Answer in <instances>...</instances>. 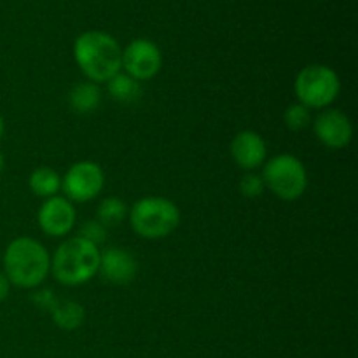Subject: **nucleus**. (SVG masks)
Returning <instances> with one entry per match:
<instances>
[{"label": "nucleus", "mask_w": 358, "mask_h": 358, "mask_svg": "<svg viewBox=\"0 0 358 358\" xmlns=\"http://www.w3.org/2000/svg\"><path fill=\"white\" fill-rule=\"evenodd\" d=\"M73 58L91 83H107L121 72L122 51L105 31H86L73 44Z\"/></svg>", "instance_id": "f257e3e1"}, {"label": "nucleus", "mask_w": 358, "mask_h": 358, "mask_svg": "<svg viewBox=\"0 0 358 358\" xmlns=\"http://www.w3.org/2000/svg\"><path fill=\"white\" fill-rule=\"evenodd\" d=\"M51 257L44 245L28 236H20L3 252V275L21 289H35L48 278Z\"/></svg>", "instance_id": "f03ea898"}, {"label": "nucleus", "mask_w": 358, "mask_h": 358, "mask_svg": "<svg viewBox=\"0 0 358 358\" xmlns=\"http://www.w3.org/2000/svg\"><path fill=\"white\" fill-rule=\"evenodd\" d=\"M100 250L96 245L80 236L69 238L56 248L51 269L59 283L69 287L83 285L98 273Z\"/></svg>", "instance_id": "7ed1b4c3"}, {"label": "nucleus", "mask_w": 358, "mask_h": 358, "mask_svg": "<svg viewBox=\"0 0 358 358\" xmlns=\"http://www.w3.org/2000/svg\"><path fill=\"white\" fill-rule=\"evenodd\" d=\"M129 222L133 231L145 240H161L173 233L180 224V210L166 198L149 196L131 206Z\"/></svg>", "instance_id": "20e7f679"}, {"label": "nucleus", "mask_w": 358, "mask_h": 358, "mask_svg": "<svg viewBox=\"0 0 358 358\" xmlns=\"http://www.w3.org/2000/svg\"><path fill=\"white\" fill-rule=\"evenodd\" d=\"M266 187L283 201H294L304 194L308 187V173L303 161L290 154H278L268 161L262 171Z\"/></svg>", "instance_id": "39448f33"}, {"label": "nucleus", "mask_w": 358, "mask_h": 358, "mask_svg": "<svg viewBox=\"0 0 358 358\" xmlns=\"http://www.w3.org/2000/svg\"><path fill=\"white\" fill-rule=\"evenodd\" d=\"M294 91L301 105L311 108H327L341 91L339 77L331 66L308 65L297 73Z\"/></svg>", "instance_id": "423d86ee"}, {"label": "nucleus", "mask_w": 358, "mask_h": 358, "mask_svg": "<svg viewBox=\"0 0 358 358\" xmlns=\"http://www.w3.org/2000/svg\"><path fill=\"white\" fill-rule=\"evenodd\" d=\"M105 185V173L93 161H79L69 168L62 180V189L66 199L86 203L96 198Z\"/></svg>", "instance_id": "0eeeda50"}, {"label": "nucleus", "mask_w": 358, "mask_h": 358, "mask_svg": "<svg viewBox=\"0 0 358 358\" xmlns=\"http://www.w3.org/2000/svg\"><path fill=\"white\" fill-rule=\"evenodd\" d=\"M163 65L159 48L152 41L136 38L122 51V69L135 80H149L157 76Z\"/></svg>", "instance_id": "6e6552de"}, {"label": "nucleus", "mask_w": 358, "mask_h": 358, "mask_svg": "<svg viewBox=\"0 0 358 358\" xmlns=\"http://www.w3.org/2000/svg\"><path fill=\"white\" fill-rule=\"evenodd\" d=\"M313 129L317 138L329 149H343L352 142V121L338 108L322 110L315 119Z\"/></svg>", "instance_id": "1a4fd4ad"}, {"label": "nucleus", "mask_w": 358, "mask_h": 358, "mask_svg": "<svg viewBox=\"0 0 358 358\" xmlns=\"http://www.w3.org/2000/svg\"><path fill=\"white\" fill-rule=\"evenodd\" d=\"M38 226L48 236H65L76 224V208L70 199L63 196H52L42 203L38 210Z\"/></svg>", "instance_id": "9d476101"}, {"label": "nucleus", "mask_w": 358, "mask_h": 358, "mask_svg": "<svg viewBox=\"0 0 358 358\" xmlns=\"http://www.w3.org/2000/svg\"><path fill=\"white\" fill-rule=\"evenodd\" d=\"M136 271H138V266H136L135 257L124 248L110 247L100 252L98 273L107 282L115 283V285H126V283L133 282Z\"/></svg>", "instance_id": "9b49d317"}, {"label": "nucleus", "mask_w": 358, "mask_h": 358, "mask_svg": "<svg viewBox=\"0 0 358 358\" xmlns=\"http://www.w3.org/2000/svg\"><path fill=\"white\" fill-rule=\"evenodd\" d=\"M266 142L259 133L241 131L231 142V156L243 170H255L266 159Z\"/></svg>", "instance_id": "f8f14e48"}, {"label": "nucleus", "mask_w": 358, "mask_h": 358, "mask_svg": "<svg viewBox=\"0 0 358 358\" xmlns=\"http://www.w3.org/2000/svg\"><path fill=\"white\" fill-rule=\"evenodd\" d=\"M101 91L94 83H80L72 87L69 94V103L77 114H91L100 107Z\"/></svg>", "instance_id": "ddd939ff"}, {"label": "nucleus", "mask_w": 358, "mask_h": 358, "mask_svg": "<svg viewBox=\"0 0 358 358\" xmlns=\"http://www.w3.org/2000/svg\"><path fill=\"white\" fill-rule=\"evenodd\" d=\"M107 90L108 94L114 98L115 101L121 103H133L140 98L142 94V87H140L138 80L129 77L128 73H115L112 79L107 80Z\"/></svg>", "instance_id": "4468645a"}, {"label": "nucleus", "mask_w": 358, "mask_h": 358, "mask_svg": "<svg viewBox=\"0 0 358 358\" xmlns=\"http://www.w3.org/2000/svg\"><path fill=\"white\" fill-rule=\"evenodd\" d=\"M51 317L62 331H76L83 325L86 313H84V308L76 301H63V303L59 301L51 311Z\"/></svg>", "instance_id": "2eb2a0df"}, {"label": "nucleus", "mask_w": 358, "mask_h": 358, "mask_svg": "<svg viewBox=\"0 0 358 358\" xmlns=\"http://www.w3.org/2000/svg\"><path fill=\"white\" fill-rule=\"evenodd\" d=\"M30 189L35 196H41L45 199L52 198L62 189V178L51 168H37L30 175Z\"/></svg>", "instance_id": "dca6fc26"}, {"label": "nucleus", "mask_w": 358, "mask_h": 358, "mask_svg": "<svg viewBox=\"0 0 358 358\" xmlns=\"http://www.w3.org/2000/svg\"><path fill=\"white\" fill-rule=\"evenodd\" d=\"M128 215V206L119 198H105L96 212V220L103 227H115Z\"/></svg>", "instance_id": "f3484780"}, {"label": "nucleus", "mask_w": 358, "mask_h": 358, "mask_svg": "<svg viewBox=\"0 0 358 358\" xmlns=\"http://www.w3.org/2000/svg\"><path fill=\"white\" fill-rule=\"evenodd\" d=\"M283 121L285 126L292 131H301V129H306L311 124V112L310 108L304 107L301 103L290 105L289 108L283 114Z\"/></svg>", "instance_id": "a211bd4d"}, {"label": "nucleus", "mask_w": 358, "mask_h": 358, "mask_svg": "<svg viewBox=\"0 0 358 358\" xmlns=\"http://www.w3.org/2000/svg\"><path fill=\"white\" fill-rule=\"evenodd\" d=\"M79 236L91 241V243L98 247V245L105 243V240H107V227L101 226L98 220H86V222L80 226Z\"/></svg>", "instance_id": "6ab92c4d"}, {"label": "nucleus", "mask_w": 358, "mask_h": 358, "mask_svg": "<svg viewBox=\"0 0 358 358\" xmlns=\"http://www.w3.org/2000/svg\"><path fill=\"white\" fill-rule=\"evenodd\" d=\"M264 182H262L261 175L247 173L240 180V192L245 198H259L264 192Z\"/></svg>", "instance_id": "aec40b11"}, {"label": "nucleus", "mask_w": 358, "mask_h": 358, "mask_svg": "<svg viewBox=\"0 0 358 358\" xmlns=\"http://www.w3.org/2000/svg\"><path fill=\"white\" fill-rule=\"evenodd\" d=\"M31 301H34L35 304H37L38 308H42V310L49 311L51 313L52 310L56 308V304L59 303L58 297L55 296V294L51 292V290H37L35 294H31Z\"/></svg>", "instance_id": "412c9836"}, {"label": "nucleus", "mask_w": 358, "mask_h": 358, "mask_svg": "<svg viewBox=\"0 0 358 358\" xmlns=\"http://www.w3.org/2000/svg\"><path fill=\"white\" fill-rule=\"evenodd\" d=\"M9 287L10 283L9 280H7V276L3 275V273H0V303L9 296Z\"/></svg>", "instance_id": "4be33fe9"}, {"label": "nucleus", "mask_w": 358, "mask_h": 358, "mask_svg": "<svg viewBox=\"0 0 358 358\" xmlns=\"http://www.w3.org/2000/svg\"><path fill=\"white\" fill-rule=\"evenodd\" d=\"M3 166H6V157H3V154H2V150H0V173H2V170H3Z\"/></svg>", "instance_id": "5701e85b"}, {"label": "nucleus", "mask_w": 358, "mask_h": 358, "mask_svg": "<svg viewBox=\"0 0 358 358\" xmlns=\"http://www.w3.org/2000/svg\"><path fill=\"white\" fill-rule=\"evenodd\" d=\"M2 135H3V119L2 115H0V138H2Z\"/></svg>", "instance_id": "b1692460"}]
</instances>
